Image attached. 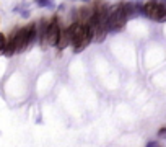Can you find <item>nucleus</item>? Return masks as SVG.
Segmentation results:
<instances>
[{
    "label": "nucleus",
    "mask_w": 166,
    "mask_h": 147,
    "mask_svg": "<svg viewBox=\"0 0 166 147\" xmlns=\"http://www.w3.org/2000/svg\"><path fill=\"white\" fill-rule=\"evenodd\" d=\"M36 36V26L34 25H30V26H25L21 30H16L15 31V49L16 53L26 49L30 46V42L34 39Z\"/></svg>",
    "instance_id": "obj_1"
},
{
    "label": "nucleus",
    "mask_w": 166,
    "mask_h": 147,
    "mask_svg": "<svg viewBox=\"0 0 166 147\" xmlns=\"http://www.w3.org/2000/svg\"><path fill=\"white\" fill-rule=\"evenodd\" d=\"M143 13L151 20H163L166 17V8L163 3H156V2H147L143 5Z\"/></svg>",
    "instance_id": "obj_2"
},
{
    "label": "nucleus",
    "mask_w": 166,
    "mask_h": 147,
    "mask_svg": "<svg viewBox=\"0 0 166 147\" xmlns=\"http://www.w3.org/2000/svg\"><path fill=\"white\" fill-rule=\"evenodd\" d=\"M59 35H60V28H59V23L57 20H51L49 25H47V31H46V44H51V46H55L57 44V39H59Z\"/></svg>",
    "instance_id": "obj_3"
},
{
    "label": "nucleus",
    "mask_w": 166,
    "mask_h": 147,
    "mask_svg": "<svg viewBox=\"0 0 166 147\" xmlns=\"http://www.w3.org/2000/svg\"><path fill=\"white\" fill-rule=\"evenodd\" d=\"M73 28H75V23H73V25H70L67 30L60 31L59 39H57V44H55V46H59V49H64V47H67V44H70V39H72Z\"/></svg>",
    "instance_id": "obj_4"
},
{
    "label": "nucleus",
    "mask_w": 166,
    "mask_h": 147,
    "mask_svg": "<svg viewBox=\"0 0 166 147\" xmlns=\"http://www.w3.org/2000/svg\"><path fill=\"white\" fill-rule=\"evenodd\" d=\"M16 49H15V33L10 36V39H5V49H3V54L7 56H12L15 54Z\"/></svg>",
    "instance_id": "obj_5"
},
{
    "label": "nucleus",
    "mask_w": 166,
    "mask_h": 147,
    "mask_svg": "<svg viewBox=\"0 0 166 147\" xmlns=\"http://www.w3.org/2000/svg\"><path fill=\"white\" fill-rule=\"evenodd\" d=\"M5 35H0V54H3V49H5Z\"/></svg>",
    "instance_id": "obj_6"
}]
</instances>
